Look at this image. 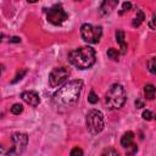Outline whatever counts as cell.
Returning <instances> with one entry per match:
<instances>
[{
    "mask_svg": "<svg viewBox=\"0 0 156 156\" xmlns=\"http://www.w3.org/2000/svg\"><path fill=\"white\" fill-rule=\"evenodd\" d=\"M82 89H83V82L80 79L71 80L63 84L61 88H58V90H56L55 94L52 95V100H51L55 111L65 112L71 107H73L79 99Z\"/></svg>",
    "mask_w": 156,
    "mask_h": 156,
    "instance_id": "1",
    "label": "cell"
},
{
    "mask_svg": "<svg viewBox=\"0 0 156 156\" xmlns=\"http://www.w3.org/2000/svg\"><path fill=\"white\" fill-rule=\"evenodd\" d=\"M68 61L78 69H88L96 61V52L90 46H80L68 54Z\"/></svg>",
    "mask_w": 156,
    "mask_h": 156,
    "instance_id": "2",
    "label": "cell"
},
{
    "mask_svg": "<svg viewBox=\"0 0 156 156\" xmlns=\"http://www.w3.org/2000/svg\"><path fill=\"white\" fill-rule=\"evenodd\" d=\"M126 100H127L126 90L118 83L112 84L111 88L107 90V93L105 95V102H106V105L110 110L121 108L126 104Z\"/></svg>",
    "mask_w": 156,
    "mask_h": 156,
    "instance_id": "3",
    "label": "cell"
},
{
    "mask_svg": "<svg viewBox=\"0 0 156 156\" xmlns=\"http://www.w3.org/2000/svg\"><path fill=\"white\" fill-rule=\"evenodd\" d=\"M85 126H87L88 132L93 135H96L100 132H102L104 126H105L102 112L99 110H90L85 117Z\"/></svg>",
    "mask_w": 156,
    "mask_h": 156,
    "instance_id": "4",
    "label": "cell"
},
{
    "mask_svg": "<svg viewBox=\"0 0 156 156\" xmlns=\"http://www.w3.org/2000/svg\"><path fill=\"white\" fill-rule=\"evenodd\" d=\"M102 35L101 26H93L90 23H84L80 27V37L88 44H98Z\"/></svg>",
    "mask_w": 156,
    "mask_h": 156,
    "instance_id": "5",
    "label": "cell"
},
{
    "mask_svg": "<svg viewBox=\"0 0 156 156\" xmlns=\"http://www.w3.org/2000/svg\"><path fill=\"white\" fill-rule=\"evenodd\" d=\"M71 71L67 67H56L54 68L49 74V85L51 88H57L62 85L67 78L69 77Z\"/></svg>",
    "mask_w": 156,
    "mask_h": 156,
    "instance_id": "6",
    "label": "cell"
},
{
    "mask_svg": "<svg viewBox=\"0 0 156 156\" xmlns=\"http://www.w3.org/2000/svg\"><path fill=\"white\" fill-rule=\"evenodd\" d=\"M48 21L54 24V26H60L62 24L67 18H68V13L65 11V9L62 7L61 4H55L54 6H51L48 11Z\"/></svg>",
    "mask_w": 156,
    "mask_h": 156,
    "instance_id": "7",
    "label": "cell"
},
{
    "mask_svg": "<svg viewBox=\"0 0 156 156\" xmlns=\"http://www.w3.org/2000/svg\"><path fill=\"white\" fill-rule=\"evenodd\" d=\"M11 141H12V147L9 150L7 155H21L27 144H28V135L26 133H13L11 136Z\"/></svg>",
    "mask_w": 156,
    "mask_h": 156,
    "instance_id": "8",
    "label": "cell"
},
{
    "mask_svg": "<svg viewBox=\"0 0 156 156\" xmlns=\"http://www.w3.org/2000/svg\"><path fill=\"white\" fill-rule=\"evenodd\" d=\"M118 5V0H100L99 5V13L101 16L110 15Z\"/></svg>",
    "mask_w": 156,
    "mask_h": 156,
    "instance_id": "9",
    "label": "cell"
},
{
    "mask_svg": "<svg viewBox=\"0 0 156 156\" xmlns=\"http://www.w3.org/2000/svg\"><path fill=\"white\" fill-rule=\"evenodd\" d=\"M21 99H22L26 104H28L29 106H32V107H37V106L39 105V102H40L39 95H38L35 91H32V90L23 91V93L21 94Z\"/></svg>",
    "mask_w": 156,
    "mask_h": 156,
    "instance_id": "10",
    "label": "cell"
},
{
    "mask_svg": "<svg viewBox=\"0 0 156 156\" xmlns=\"http://www.w3.org/2000/svg\"><path fill=\"white\" fill-rule=\"evenodd\" d=\"M116 40L121 46V54H126L127 52V43L124 40V32L122 29H118L116 32Z\"/></svg>",
    "mask_w": 156,
    "mask_h": 156,
    "instance_id": "11",
    "label": "cell"
},
{
    "mask_svg": "<svg viewBox=\"0 0 156 156\" xmlns=\"http://www.w3.org/2000/svg\"><path fill=\"white\" fill-rule=\"evenodd\" d=\"M133 140H134V133L133 132H126L123 135H122V138H121V145L124 147V149H127L129 145H132L133 144Z\"/></svg>",
    "mask_w": 156,
    "mask_h": 156,
    "instance_id": "12",
    "label": "cell"
},
{
    "mask_svg": "<svg viewBox=\"0 0 156 156\" xmlns=\"http://www.w3.org/2000/svg\"><path fill=\"white\" fill-rule=\"evenodd\" d=\"M144 94H145L146 99L152 100L155 98V94H156V87L154 84H146L144 87Z\"/></svg>",
    "mask_w": 156,
    "mask_h": 156,
    "instance_id": "13",
    "label": "cell"
},
{
    "mask_svg": "<svg viewBox=\"0 0 156 156\" xmlns=\"http://www.w3.org/2000/svg\"><path fill=\"white\" fill-rule=\"evenodd\" d=\"M144 20H145V15H144V12L141 11V10H138L136 11V15H135V17H134V20H133V27H139L143 22H144Z\"/></svg>",
    "mask_w": 156,
    "mask_h": 156,
    "instance_id": "14",
    "label": "cell"
},
{
    "mask_svg": "<svg viewBox=\"0 0 156 156\" xmlns=\"http://www.w3.org/2000/svg\"><path fill=\"white\" fill-rule=\"evenodd\" d=\"M147 69H149L150 73L156 76V57H151L147 61Z\"/></svg>",
    "mask_w": 156,
    "mask_h": 156,
    "instance_id": "15",
    "label": "cell"
},
{
    "mask_svg": "<svg viewBox=\"0 0 156 156\" xmlns=\"http://www.w3.org/2000/svg\"><path fill=\"white\" fill-rule=\"evenodd\" d=\"M107 56H108L111 60L117 61V60H118V56H119V52H118V50H117V49L110 48V49L107 50Z\"/></svg>",
    "mask_w": 156,
    "mask_h": 156,
    "instance_id": "16",
    "label": "cell"
},
{
    "mask_svg": "<svg viewBox=\"0 0 156 156\" xmlns=\"http://www.w3.org/2000/svg\"><path fill=\"white\" fill-rule=\"evenodd\" d=\"M22 111H23V106L21 104H13L12 107H11V112L13 115H20Z\"/></svg>",
    "mask_w": 156,
    "mask_h": 156,
    "instance_id": "17",
    "label": "cell"
},
{
    "mask_svg": "<svg viewBox=\"0 0 156 156\" xmlns=\"http://www.w3.org/2000/svg\"><path fill=\"white\" fill-rule=\"evenodd\" d=\"M88 101L90 102V104H96L98 101H99V98H98V95L95 94V91L94 90H91L90 93H89V95H88Z\"/></svg>",
    "mask_w": 156,
    "mask_h": 156,
    "instance_id": "18",
    "label": "cell"
},
{
    "mask_svg": "<svg viewBox=\"0 0 156 156\" xmlns=\"http://www.w3.org/2000/svg\"><path fill=\"white\" fill-rule=\"evenodd\" d=\"M143 118L146 119V121H150V119H155L156 116H154V113H152L150 110H145V111L143 112Z\"/></svg>",
    "mask_w": 156,
    "mask_h": 156,
    "instance_id": "19",
    "label": "cell"
},
{
    "mask_svg": "<svg viewBox=\"0 0 156 156\" xmlns=\"http://www.w3.org/2000/svg\"><path fill=\"white\" fill-rule=\"evenodd\" d=\"M26 73H27V69H26V68H23V69H21V72H18V73L16 74V77H15V79H12V80H11V83L13 84V83H16V82H18V80H21V79H22V77H23V76H24Z\"/></svg>",
    "mask_w": 156,
    "mask_h": 156,
    "instance_id": "20",
    "label": "cell"
},
{
    "mask_svg": "<svg viewBox=\"0 0 156 156\" xmlns=\"http://www.w3.org/2000/svg\"><path fill=\"white\" fill-rule=\"evenodd\" d=\"M132 9V4L129 2V1H124L123 4H122V9H121V11H119V13L122 15V13H124V12H127V11H129Z\"/></svg>",
    "mask_w": 156,
    "mask_h": 156,
    "instance_id": "21",
    "label": "cell"
},
{
    "mask_svg": "<svg viewBox=\"0 0 156 156\" xmlns=\"http://www.w3.org/2000/svg\"><path fill=\"white\" fill-rule=\"evenodd\" d=\"M136 150H138V147H136V145L133 143L132 145H129V146L127 147V154L133 155V154H135V152H136Z\"/></svg>",
    "mask_w": 156,
    "mask_h": 156,
    "instance_id": "22",
    "label": "cell"
},
{
    "mask_svg": "<svg viewBox=\"0 0 156 156\" xmlns=\"http://www.w3.org/2000/svg\"><path fill=\"white\" fill-rule=\"evenodd\" d=\"M102 155H118V152L115 150V149H106V150H104L102 151Z\"/></svg>",
    "mask_w": 156,
    "mask_h": 156,
    "instance_id": "23",
    "label": "cell"
},
{
    "mask_svg": "<svg viewBox=\"0 0 156 156\" xmlns=\"http://www.w3.org/2000/svg\"><path fill=\"white\" fill-rule=\"evenodd\" d=\"M149 26H150V28L156 29V12L154 13V16H152V18H151V21H150Z\"/></svg>",
    "mask_w": 156,
    "mask_h": 156,
    "instance_id": "24",
    "label": "cell"
},
{
    "mask_svg": "<svg viewBox=\"0 0 156 156\" xmlns=\"http://www.w3.org/2000/svg\"><path fill=\"white\" fill-rule=\"evenodd\" d=\"M71 155H72V156H73V155H83V151H82L79 147H74V149L71 150Z\"/></svg>",
    "mask_w": 156,
    "mask_h": 156,
    "instance_id": "25",
    "label": "cell"
},
{
    "mask_svg": "<svg viewBox=\"0 0 156 156\" xmlns=\"http://www.w3.org/2000/svg\"><path fill=\"white\" fill-rule=\"evenodd\" d=\"M135 107H136V108H141V107H144V101L140 100V99H136V100H135Z\"/></svg>",
    "mask_w": 156,
    "mask_h": 156,
    "instance_id": "26",
    "label": "cell"
},
{
    "mask_svg": "<svg viewBox=\"0 0 156 156\" xmlns=\"http://www.w3.org/2000/svg\"><path fill=\"white\" fill-rule=\"evenodd\" d=\"M20 41H21V38H18V37H12L10 39V43H20Z\"/></svg>",
    "mask_w": 156,
    "mask_h": 156,
    "instance_id": "27",
    "label": "cell"
},
{
    "mask_svg": "<svg viewBox=\"0 0 156 156\" xmlns=\"http://www.w3.org/2000/svg\"><path fill=\"white\" fill-rule=\"evenodd\" d=\"M27 1H28L29 4H34V2H37L38 0H27Z\"/></svg>",
    "mask_w": 156,
    "mask_h": 156,
    "instance_id": "28",
    "label": "cell"
},
{
    "mask_svg": "<svg viewBox=\"0 0 156 156\" xmlns=\"http://www.w3.org/2000/svg\"><path fill=\"white\" fill-rule=\"evenodd\" d=\"M74 1H80V0H74Z\"/></svg>",
    "mask_w": 156,
    "mask_h": 156,
    "instance_id": "29",
    "label": "cell"
}]
</instances>
